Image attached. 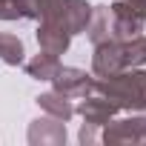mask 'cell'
<instances>
[{
	"label": "cell",
	"mask_w": 146,
	"mask_h": 146,
	"mask_svg": "<svg viewBox=\"0 0 146 146\" xmlns=\"http://www.w3.org/2000/svg\"><path fill=\"white\" fill-rule=\"evenodd\" d=\"M95 92L109 98L120 112L146 106V69H123L109 78H95Z\"/></svg>",
	"instance_id": "277c9868"
},
{
	"label": "cell",
	"mask_w": 146,
	"mask_h": 146,
	"mask_svg": "<svg viewBox=\"0 0 146 146\" xmlns=\"http://www.w3.org/2000/svg\"><path fill=\"white\" fill-rule=\"evenodd\" d=\"M52 83H54V92H60L72 100H80L83 95H89L95 89V75H89L83 69H75V66H60L54 72Z\"/></svg>",
	"instance_id": "52a82bcc"
},
{
	"label": "cell",
	"mask_w": 146,
	"mask_h": 146,
	"mask_svg": "<svg viewBox=\"0 0 146 146\" xmlns=\"http://www.w3.org/2000/svg\"><path fill=\"white\" fill-rule=\"evenodd\" d=\"M29 143L32 146H63L66 143V120L46 115L32 120L29 126Z\"/></svg>",
	"instance_id": "ba28073f"
},
{
	"label": "cell",
	"mask_w": 146,
	"mask_h": 146,
	"mask_svg": "<svg viewBox=\"0 0 146 146\" xmlns=\"http://www.w3.org/2000/svg\"><path fill=\"white\" fill-rule=\"evenodd\" d=\"M57 69H60V57L52 54V52H43V49L32 60H26V72H29V78H35V80H52Z\"/></svg>",
	"instance_id": "30bf717a"
},
{
	"label": "cell",
	"mask_w": 146,
	"mask_h": 146,
	"mask_svg": "<svg viewBox=\"0 0 146 146\" xmlns=\"http://www.w3.org/2000/svg\"><path fill=\"white\" fill-rule=\"evenodd\" d=\"M146 26V17H140L132 6H126L123 0L112 6H92V17L86 26V35L92 40V46L98 43H109V40H126L140 35Z\"/></svg>",
	"instance_id": "7a4b0ae2"
},
{
	"label": "cell",
	"mask_w": 146,
	"mask_h": 146,
	"mask_svg": "<svg viewBox=\"0 0 146 146\" xmlns=\"http://www.w3.org/2000/svg\"><path fill=\"white\" fill-rule=\"evenodd\" d=\"M92 6L86 0H37V46L52 54H66L75 35L86 32Z\"/></svg>",
	"instance_id": "6da1fadb"
},
{
	"label": "cell",
	"mask_w": 146,
	"mask_h": 146,
	"mask_svg": "<svg viewBox=\"0 0 146 146\" xmlns=\"http://www.w3.org/2000/svg\"><path fill=\"white\" fill-rule=\"evenodd\" d=\"M100 143L117 146V143H146V106L143 109H129V112H117L103 129H100Z\"/></svg>",
	"instance_id": "5b68a950"
},
{
	"label": "cell",
	"mask_w": 146,
	"mask_h": 146,
	"mask_svg": "<svg viewBox=\"0 0 146 146\" xmlns=\"http://www.w3.org/2000/svg\"><path fill=\"white\" fill-rule=\"evenodd\" d=\"M123 3H126V6H132L140 17H146V0H123Z\"/></svg>",
	"instance_id": "4fadbf2b"
},
{
	"label": "cell",
	"mask_w": 146,
	"mask_h": 146,
	"mask_svg": "<svg viewBox=\"0 0 146 146\" xmlns=\"http://www.w3.org/2000/svg\"><path fill=\"white\" fill-rule=\"evenodd\" d=\"M23 54H26V49H23V40L17 35L0 32V60L9 63V66H20L23 63Z\"/></svg>",
	"instance_id": "7c38bea8"
},
{
	"label": "cell",
	"mask_w": 146,
	"mask_h": 146,
	"mask_svg": "<svg viewBox=\"0 0 146 146\" xmlns=\"http://www.w3.org/2000/svg\"><path fill=\"white\" fill-rule=\"evenodd\" d=\"M117 112H120V109H117L109 98H103L100 92H95V89H92L89 95H83L80 103L75 106V115H80L83 123H86V126H95V129H103Z\"/></svg>",
	"instance_id": "8992f818"
},
{
	"label": "cell",
	"mask_w": 146,
	"mask_h": 146,
	"mask_svg": "<svg viewBox=\"0 0 146 146\" xmlns=\"http://www.w3.org/2000/svg\"><path fill=\"white\" fill-rule=\"evenodd\" d=\"M0 20H37V0H0Z\"/></svg>",
	"instance_id": "8fae6325"
},
{
	"label": "cell",
	"mask_w": 146,
	"mask_h": 146,
	"mask_svg": "<svg viewBox=\"0 0 146 146\" xmlns=\"http://www.w3.org/2000/svg\"><path fill=\"white\" fill-rule=\"evenodd\" d=\"M35 100H37V106H40L46 115H54V117H60V120H72V117H75V103H72V98H66V95H60V92H54V89L37 95Z\"/></svg>",
	"instance_id": "9c48e42d"
},
{
	"label": "cell",
	"mask_w": 146,
	"mask_h": 146,
	"mask_svg": "<svg viewBox=\"0 0 146 146\" xmlns=\"http://www.w3.org/2000/svg\"><path fill=\"white\" fill-rule=\"evenodd\" d=\"M146 63V37L135 35L126 40H109L98 43L92 54V75L95 78H109L123 69H135Z\"/></svg>",
	"instance_id": "3957f363"
}]
</instances>
